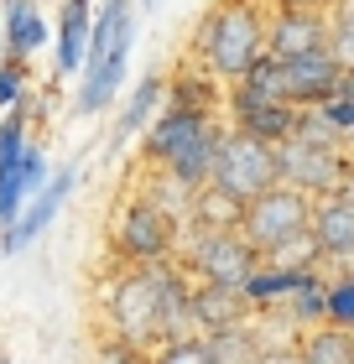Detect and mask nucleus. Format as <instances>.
<instances>
[{
  "mask_svg": "<svg viewBox=\"0 0 354 364\" xmlns=\"http://www.w3.org/2000/svg\"><path fill=\"white\" fill-rule=\"evenodd\" d=\"M271 53V0H214L193 26V63L219 84H240Z\"/></svg>",
  "mask_w": 354,
  "mask_h": 364,
  "instance_id": "obj_1",
  "label": "nucleus"
},
{
  "mask_svg": "<svg viewBox=\"0 0 354 364\" xmlns=\"http://www.w3.org/2000/svg\"><path fill=\"white\" fill-rule=\"evenodd\" d=\"M229 120L219 109H182V105H162V114L151 120L141 136V161L182 177L188 188H209L214 182V161H219V141H224Z\"/></svg>",
  "mask_w": 354,
  "mask_h": 364,
  "instance_id": "obj_2",
  "label": "nucleus"
},
{
  "mask_svg": "<svg viewBox=\"0 0 354 364\" xmlns=\"http://www.w3.org/2000/svg\"><path fill=\"white\" fill-rule=\"evenodd\" d=\"M162 266H125L99 287V323L105 338H125L136 349L162 343Z\"/></svg>",
  "mask_w": 354,
  "mask_h": 364,
  "instance_id": "obj_3",
  "label": "nucleus"
},
{
  "mask_svg": "<svg viewBox=\"0 0 354 364\" xmlns=\"http://www.w3.org/2000/svg\"><path fill=\"white\" fill-rule=\"evenodd\" d=\"M110 240H115V255H120L125 266H162V260L182 255V219L130 188V198L115 208Z\"/></svg>",
  "mask_w": 354,
  "mask_h": 364,
  "instance_id": "obj_4",
  "label": "nucleus"
},
{
  "mask_svg": "<svg viewBox=\"0 0 354 364\" xmlns=\"http://www.w3.org/2000/svg\"><path fill=\"white\" fill-rule=\"evenodd\" d=\"M339 78H344V63L333 53H302V58H271L266 53L240 84L261 89V94H276V99H286V105H297V109H318V105L333 99Z\"/></svg>",
  "mask_w": 354,
  "mask_h": 364,
  "instance_id": "obj_5",
  "label": "nucleus"
},
{
  "mask_svg": "<svg viewBox=\"0 0 354 364\" xmlns=\"http://www.w3.org/2000/svg\"><path fill=\"white\" fill-rule=\"evenodd\" d=\"M182 271L193 281H214V287H240L261 271V250L245 240V229H198L182 224Z\"/></svg>",
  "mask_w": 354,
  "mask_h": 364,
  "instance_id": "obj_6",
  "label": "nucleus"
},
{
  "mask_svg": "<svg viewBox=\"0 0 354 364\" xmlns=\"http://www.w3.org/2000/svg\"><path fill=\"white\" fill-rule=\"evenodd\" d=\"M281 182V161H276V146L250 136V130H224L219 141V161H214V188L234 193L240 203H256L261 193H271Z\"/></svg>",
  "mask_w": 354,
  "mask_h": 364,
  "instance_id": "obj_7",
  "label": "nucleus"
},
{
  "mask_svg": "<svg viewBox=\"0 0 354 364\" xmlns=\"http://www.w3.org/2000/svg\"><path fill=\"white\" fill-rule=\"evenodd\" d=\"M245 240L261 250V260L281 250L286 240H297V235H308L313 229V198L308 193H297V188H286V182H276L271 193H261L256 203H245Z\"/></svg>",
  "mask_w": 354,
  "mask_h": 364,
  "instance_id": "obj_8",
  "label": "nucleus"
},
{
  "mask_svg": "<svg viewBox=\"0 0 354 364\" xmlns=\"http://www.w3.org/2000/svg\"><path fill=\"white\" fill-rule=\"evenodd\" d=\"M276 161H281V182L286 188H297V193H308V198H328V193H339L344 188V177L354 172V161L344 146H318V141H281L276 146Z\"/></svg>",
  "mask_w": 354,
  "mask_h": 364,
  "instance_id": "obj_9",
  "label": "nucleus"
},
{
  "mask_svg": "<svg viewBox=\"0 0 354 364\" xmlns=\"http://www.w3.org/2000/svg\"><path fill=\"white\" fill-rule=\"evenodd\" d=\"M297 105H286V99L276 94H261V89H250V84H224V120L234 130H250V136H261V141H292V130H297Z\"/></svg>",
  "mask_w": 354,
  "mask_h": 364,
  "instance_id": "obj_10",
  "label": "nucleus"
},
{
  "mask_svg": "<svg viewBox=\"0 0 354 364\" xmlns=\"http://www.w3.org/2000/svg\"><path fill=\"white\" fill-rule=\"evenodd\" d=\"M73 188H78V161H68V167H58L53 172V182L31 198V203L21 208V219H16L6 235H0V255H21V250H31L47 229H53V219L63 213V203L73 198Z\"/></svg>",
  "mask_w": 354,
  "mask_h": 364,
  "instance_id": "obj_11",
  "label": "nucleus"
},
{
  "mask_svg": "<svg viewBox=\"0 0 354 364\" xmlns=\"http://www.w3.org/2000/svg\"><path fill=\"white\" fill-rule=\"evenodd\" d=\"M130 42H136V21L120 26V37H115V53L105 63H94V68L78 73V94H73V109L83 120H94V114H105L115 99L125 89V68H130Z\"/></svg>",
  "mask_w": 354,
  "mask_h": 364,
  "instance_id": "obj_12",
  "label": "nucleus"
},
{
  "mask_svg": "<svg viewBox=\"0 0 354 364\" xmlns=\"http://www.w3.org/2000/svg\"><path fill=\"white\" fill-rule=\"evenodd\" d=\"M328 53V6H276L271 0V58Z\"/></svg>",
  "mask_w": 354,
  "mask_h": 364,
  "instance_id": "obj_13",
  "label": "nucleus"
},
{
  "mask_svg": "<svg viewBox=\"0 0 354 364\" xmlns=\"http://www.w3.org/2000/svg\"><path fill=\"white\" fill-rule=\"evenodd\" d=\"M313 235L323 245V271H354V198H313Z\"/></svg>",
  "mask_w": 354,
  "mask_h": 364,
  "instance_id": "obj_14",
  "label": "nucleus"
},
{
  "mask_svg": "<svg viewBox=\"0 0 354 364\" xmlns=\"http://www.w3.org/2000/svg\"><path fill=\"white\" fill-rule=\"evenodd\" d=\"M94 16H99L94 0H63L58 31H53L58 78H78V73H83V58H89V42H94Z\"/></svg>",
  "mask_w": 354,
  "mask_h": 364,
  "instance_id": "obj_15",
  "label": "nucleus"
},
{
  "mask_svg": "<svg viewBox=\"0 0 354 364\" xmlns=\"http://www.w3.org/2000/svg\"><path fill=\"white\" fill-rule=\"evenodd\" d=\"M162 105H167V78L151 68L141 84L125 89V99H120V114H115V130H110V151H120V146H130L136 136H146L151 120L162 114Z\"/></svg>",
  "mask_w": 354,
  "mask_h": 364,
  "instance_id": "obj_16",
  "label": "nucleus"
},
{
  "mask_svg": "<svg viewBox=\"0 0 354 364\" xmlns=\"http://www.w3.org/2000/svg\"><path fill=\"white\" fill-rule=\"evenodd\" d=\"M256 307L245 302L240 287H214V281H193V323L198 333H219V328H234V323H250Z\"/></svg>",
  "mask_w": 354,
  "mask_h": 364,
  "instance_id": "obj_17",
  "label": "nucleus"
},
{
  "mask_svg": "<svg viewBox=\"0 0 354 364\" xmlns=\"http://www.w3.org/2000/svg\"><path fill=\"white\" fill-rule=\"evenodd\" d=\"M53 31L58 26H47V16H42V6L37 0H11L6 6V58H16V63H26V58H37L47 42H53Z\"/></svg>",
  "mask_w": 354,
  "mask_h": 364,
  "instance_id": "obj_18",
  "label": "nucleus"
},
{
  "mask_svg": "<svg viewBox=\"0 0 354 364\" xmlns=\"http://www.w3.org/2000/svg\"><path fill=\"white\" fill-rule=\"evenodd\" d=\"M318 276H323V271H292V266H271V260H261V271L245 281V302L256 312H271L276 302H286L292 291H302Z\"/></svg>",
  "mask_w": 354,
  "mask_h": 364,
  "instance_id": "obj_19",
  "label": "nucleus"
},
{
  "mask_svg": "<svg viewBox=\"0 0 354 364\" xmlns=\"http://www.w3.org/2000/svg\"><path fill=\"white\" fill-rule=\"evenodd\" d=\"M297 354H302V364H354V333L333 328V323H318L297 338Z\"/></svg>",
  "mask_w": 354,
  "mask_h": 364,
  "instance_id": "obj_20",
  "label": "nucleus"
},
{
  "mask_svg": "<svg viewBox=\"0 0 354 364\" xmlns=\"http://www.w3.org/2000/svg\"><path fill=\"white\" fill-rule=\"evenodd\" d=\"M188 224H198V229H240L245 224V203L234 193H224V188H198V198H193V213H188Z\"/></svg>",
  "mask_w": 354,
  "mask_h": 364,
  "instance_id": "obj_21",
  "label": "nucleus"
},
{
  "mask_svg": "<svg viewBox=\"0 0 354 364\" xmlns=\"http://www.w3.org/2000/svg\"><path fill=\"white\" fill-rule=\"evenodd\" d=\"M209 354L214 364H261V333H256V318L250 323H234V328H219L209 333Z\"/></svg>",
  "mask_w": 354,
  "mask_h": 364,
  "instance_id": "obj_22",
  "label": "nucleus"
},
{
  "mask_svg": "<svg viewBox=\"0 0 354 364\" xmlns=\"http://www.w3.org/2000/svg\"><path fill=\"white\" fill-rule=\"evenodd\" d=\"M328 53L354 68V0H328Z\"/></svg>",
  "mask_w": 354,
  "mask_h": 364,
  "instance_id": "obj_23",
  "label": "nucleus"
},
{
  "mask_svg": "<svg viewBox=\"0 0 354 364\" xmlns=\"http://www.w3.org/2000/svg\"><path fill=\"white\" fill-rule=\"evenodd\" d=\"M328 323L354 333V271H328Z\"/></svg>",
  "mask_w": 354,
  "mask_h": 364,
  "instance_id": "obj_24",
  "label": "nucleus"
},
{
  "mask_svg": "<svg viewBox=\"0 0 354 364\" xmlns=\"http://www.w3.org/2000/svg\"><path fill=\"white\" fill-rule=\"evenodd\" d=\"M151 364H214L209 338H167L151 349Z\"/></svg>",
  "mask_w": 354,
  "mask_h": 364,
  "instance_id": "obj_25",
  "label": "nucleus"
},
{
  "mask_svg": "<svg viewBox=\"0 0 354 364\" xmlns=\"http://www.w3.org/2000/svg\"><path fill=\"white\" fill-rule=\"evenodd\" d=\"M318 109L328 114V125H333V130H344V136H349V130H354V68H344V78H339V89H333V99H328V105H318Z\"/></svg>",
  "mask_w": 354,
  "mask_h": 364,
  "instance_id": "obj_26",
  "label": "nucleus"
},
{
  "mask_svg": "<svg viewBox=\"0 0 354 364\" xmlns=\"http://www.w3.org/2000/svg\"><path fill=\"white\" fill-rule=\"evenodd\" d=\"M21 99H26V73H21L16 58H6V63H0V114L21 109Z\"/></svg>",
  "mask_w": 354,
  "mask_h": 364,
  "instance_id": "obj_27",
  "label": "nucleus"
},
{
  "mask_svg": "<svg viewBox=\"0 0 354 364\" xmlns=\"http://www.w3.org/2000/svg\"><path fill=\"white\" fill-rule=\"evenodd\" d=\"M261 364H302V354H297V343H292V349H266Z\"/></svg>",
  "mask_w": 354,
  "mask_h": 364,
  "instance_id": "obj_28",
  "label": "nucleus"
},
{
  "mask_svg": "<svg viewBox=\"0 0 354 364\" xmlns=\"http://www.w3.org/2000/svg\"><path fill=\"white\" fill-rule=\"evenodd\" d=\"M276 6H328V0H276Z\"/></svg>",
  "mask_w": 354,
  "mask_h": 364,
  "instance_id": "obj_29",
  "label": "nucleus"
},
{
  "mask_svg": "<svg viewBox=\"0 0 354 364\" xmlns=\"http://www.w3.org/2000/svg\"><path fill=\"white\" fill-rule=\"evenodd\" d=\"M344 151H349V161H354V130H349V136H344Z\"/></svg>",
  "mask_w": 354,
  "mask_h": 364,
  "instance_id": "obj_30",
  "label": "nucleus"
},
{
  "mask_svg": "<svg viewBox=\"0 0 354 364\" xmlns=\"http://www.w3.org/2000/svg\"><path fill=\"white\" fill-rule=\"evenodd\" d=\"M339 193H349V198H354V172H349V177H344V188H339Z\"/></svg>",
  "mask_w": 354,
  "mask_h": 364,
  "instance_id": "obj_31",
  "label": "nucleus"
},
{
  "mask_svg": "<svg viewBox=\"0 0 354 364\" xmlns=\"http://www.w3.org/2000/svg\"><path fill=\"white\" fill-rule=\"evenodd\" d=\"M0 364H16V359H6V354H0Z\"/></svg>",
  "mask_w": 354,
  "mask_h": 364,
  "instance_id": "obj_32",
  "label": "nucleus"
},
{
  "mask_svg": "<svg viewBox=\"0 0 354 364\" xmlns=\"http://www.w3.org/2000/svg\"><path fill=\"white\" fill-rule=\"evenodd\" d=\"M0 6H11V0H0Z\"/></svg>",
  "mask_w": 354,
  "mask_h": 364,
  "instance_id": "obj_33",
  "label": "nucleus"
}]
</instances>
